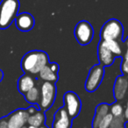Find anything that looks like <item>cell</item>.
Segmentation results:
<instances>
[{
  "label": "cell",
  "mask_w": 128,
  "mask_h": 128,
  "mask_svg": "<svg viewBox=\"0 0 128 128\" xmlns=\"http://www.w3.org/2000/svg\"><path fill=\"white\" fill-rule=\"evenodd\" d=\"M109 112V105L107 104H98L96 109V113H95L94 120H93L92 126L93 128H98L100 121L108 114Z\"/></svg>",
  "instance_id": "5bb4252c"
},
{
  "label": "cell",
  "mask_w": 128,
  "mask_h": 128,
  "mask_svg": "<svg viewBox=\"0 0 128 128\" xmlns=\"http://www.w3.org/2000/svg\"><path fill=\"white\" fill-rule=\"evenodd\" d=\"M124 29L123 26L118 20H110L104 25L101 30L102 40H118L123 37Z\"/></svg>",
  "instance_id": "3957f363"
},
{
  "label": "cell",
  "mask_w": 128,
  "mask_h": 128,
  "mask_svg": "<svg viewBox=\"0 0 128 128\" xmlns=\"http://www.w3.org/2000/svg\"><path fill=\"white\" fill-rule=\"evenodd\" d=\"M71 118L68 116L66 110L62 108L57 110L54 115L52 128H71Z\"/></svg>",
  "instance_id": "8fae6325"
},
{
  "label": "cell",
  "mask_w": 128,
  "mask_h": 128,
  "mask_svg": "<svg viewBox=\"0 0 128 128\" xmlns=\"http://www.w3.org/2000/svg\"><path fill=\"white\" fill-rule=\"evenodd\" d=\"M110 114L113 116V118H119L124 115V109L123 106L118 103H115L110 107Z\"/></svg>",
  "instance_id": "d6986e66"
},
{
  "label": "cell",
  "mask_w": 128,
  "mask_h": 128,
  "mask_svg": "<svg viewBox=\"0 0 128 128\" xmlns=\"http://www.w3.org/2000/svg\"><path fill=\"white\" fill-rule=\"evenodd\" d=\"M27 112L29 113V115H31V114H34V113H35L36 112H37V108H36L35 106H30L28 109H27Z\"/></svg>",
  "instance_id": "484cf974"
},
{
  "label": "cell",
  "mask_w": 128,
  "mask_h": 128,
  "mask_svg": "<svg viewBox=\"0 0 128 128\" xmlns=\"http://www.w3.org/2000/svg\"><path fill=\"white\" fill-rule=\"evenodd\" d=\"M109 128H124V118L122 117L113 118L112 124Z\"/></svg>",
  "instance_id": "44dd1931"
},
{
  "label": "cell",
  "mask_w": 128,
  "mask_h": 128,
  "mask_svg": "<svg viewBox=\"0 0 128 128\" xmlns=\"http://www.w3.org/2000/svg\"><path fill=\"white\" fill-rule=\"evenodd\" d=\"M29 113L26 110L18 109L10 114L7 118L8 128H22L27 123Z\"/></svg>",
  "instance_id": "ba28073f"
},
{
  "label": "cell",
  "mask_w": 128,
  "mask_h": 128,
  "mask_svg": "<svg viewBox=\"0 0 128 128\" xmlns=\"http://www.w3.org/2000/svg\"><path fill=\"white\" fill-rule=\"evenodd\" d=\"M128 91V79L126 76H118L115 81L113 87V94L117 100H122L124 98Z\"/></svg>",
  "instance_id": "7c38bea8"
},
{
  "label": "cell",
  "mask_w": 128,
  "mask_h": 128,
  "mask_svg": "<svg viewBox=\"0 0 128 128\" xmlns=\"http://www.w3.org/2000/svg\"><path fill=\"white\" fill-rule=\"evenodd\" d=\"M40 107L41 110H46L52 106L54 102L56 88L53 82H44L40 87Z\"/></svg>",
  "instance_id": "277c9868"
},
{
  "label": "cell",
  "mask_w": 128,
  "mask_h": 128,
  "mask_svg": "<svg viewBox=\"0 0 128 128\" xmlns=\"http://www.w3.org/2000/svg\"><path fill=\"white\" fill-rule=\"evenodd\" d=\"M64 109L71 118H76L81 110V101L78 96L73 91H68L63 96Z\"/></svg>",
  "instance_id": "52a82bcc"
},
{
  "label": "cell",
  "mask_w": 128,
  "mask_h": 128,
  "mask_svg": "<svg viewBox=\"0 0 128 128\" xmlns=\"http://www.w3.org/2000/svg\"><path fill=\"white\" fill-rule=\"evenodd\" d=\"M121 70H122L123 74L128 76V58H126V57L123 58V62L121 64Z\"/></svg>",
  "instance_id": "7402d4cb"
},
{
  "label": "cell",
  "mask_w": 128,
  "mask_h": 128,
  "mask_svg": "<svg viewBox=\"0 0 128 128\" xmlns=\"http://www.w3.org/2000/svg\"><path fill=\"white\" fill-rule=\"evenodd\" d=\"M45 119H46L45 114L42 112L37 110L35 113L29 115L28 119H27V124L31 126L39 128L43 126V124L45 123Z\"/></svg>",
  "instance_id": "9a60e30c"
},
{
  "label": "cell",
  "mask_w": 128,
  "mask_h": 128,
  "mask_svg": "<svg viewBox=\"0 0 128 128\" xmlns=\"http://www.w3.org/2000/svg\"><path fill=\"white\" fill-rule=\"evenodd\" d=\"M112 120H113V116L110 113H108L101 121H100L98 128H109L110 124H112Z\"/></svg>",
  "instance_id": "ffe728a7"
},
{
  "label": "cell",
  "mask_w": 128,
  "mask_h": 128,
  "mask_svg": "<svg viewBox=\"0 0 128 128\" xmlns=\"http://www.w3.org/2000/svg\"><path fill=\"white\" fill-rule=\"evenodd\" d=\"M15 25L20 31L28 32L34 26V18L30 13L22 12L17 15L15 18Z\"/></svg>",
  "instance_id": "30bf717a"
},
{
  "label": "cell",
  "mask_w": 128,
  "mask_h": 128,
  "mask_svg": "<svg viewBox=\"0 0 128 128\" xmlns=\"http://www.w3.org/2000/svg\"><path fill=\"white\" fill-rule=\"evenodd\" d=\"M39 128H48L46 126H40V127H39Z\"/></svg>",
  "instance_id": "4dcf8cb0"
},
{
  "label": "cell",
  "mask_w": 128,
  "mask_h": 128,
  "mask_svg": "<svg viewBox=\"0 0 128 128\" xmlns=\"http://www.w3.org/2000/svg\"><path fill=\"white\" fill-rule=\"evenodd\" d=\"M20 9L18 0H2L0 3V29H7L15 20Z\"/></svg>",
  "instance_id": "7a4b0ae2"
},
{
  "label": "cell",
  "mask_w": 128,
  "mask_h": 128,
  "mask_svg": "<svg viewBox=\"0 0 128 128\" xmlns=\"http://www.w3.org/2000/svg\"><path fill=\"white\" fill-rule=\"evenodd\" d=\"M34 87H35V82L32 76L25 74L20 77L18 81V90L21 94L25 95Z\"/></svg>",
  "instance_id": "4fadbf2b"
},
{
  "label": "cell",
  "mask_w": 128,
  "mask_h": 128,
  "mask_svg": "<svg viewBox=\"0 0 128 128\" xmlns=\"http://www.w3.org/2000/svg\"><path fill=\"white\" fill-rule=\"evenodd\" d=\"M22 128H27L26 126H24V127H22Z\"/></svg>",
  "instance_id": "1f68e13d"
},
{
  "label": "cell",
  "mask_w": 128,
  "mask_h": 128,
  "mask_svg": "<svg viewBox=\"0 0 128 128\" xmlns=\"http://www.w3.org/2000/svg\"><path fill=\"white\" fill-rule=\"evenodd\" d=\"M39 75H40V79H42L45 82H55V81H57V79H58V75H57V73L54 72L53 70L50 68L49 64L46 65V66L40 71Z\"/></svg>",
  "instance_id": "2e32d148"
},
{
  "label": "cell",
  "mask_w": 128,
  "mask_h": 128,
  "mask_svg": "<svg viewBox=\"0 0 128 128\" xmlns=\"http://www.w3.org/2000/svg\"><path fill=\"white\" fill-rule=\"evenodd\" d=\"M104 67L102 65H96L92 67L85 82V90L89 92H93L102 82L104 78Z\"/></svg>",
  "instance_id": "8992f818"
},
{
  "label": "cell",
  "mask_w": 128,
  "mask_h": 128,
  "mask_svg": "<svg viewBox=\"0 0 128 128\" xmlns=\"http://www.w3.org/2000/svg\"><path fill=\"white\" fill-rule=\"evenodd\" d=\"M0 128H8L7 119L3 118L0 120Z\"/></svg>",
  "instance_id": "cb8c5ba5"
},
{
  "label": "cell",
  "mask_w": 128,
  "mask_h": 128,
  "mask_svg": "<svg viewBox=\"0 0 128 128\" xmlns=\"http://www.w3.org/2000/svg\"><path fill=\"white\" fill-rule=\"evenodd\" d=\"M49 67L50 68H51L52 70H53L54 72H55V73H57L59 70V66H58V64H56L55 62H53V63H50L49 64Z\"/></svg>",
  "instance_id": "603a6c76"
},
{
  "label": "cell",
  "mask_w": 128,
  "mask_h": 128,
  "mask_svg": "<svg viewBox=\"0 0 128 128\" xmlns=\"http://www.w3.org/2000/svg\"><path fill=\"white\" fill-rule=\"evenodd\" d=\"M98 60L102 66H110L114 62L115 55L112 53L108 46H106L104 40H102L98 45Z\"/></svg>",
  "instance_id": "9c48e42d"
},
{
  "label": "cell",
  "mask_w": 128,
  "mask_h": 128,
  "mask_svg": "<svg viewBox=\"0 0 128 128\" xmlns=\"http://www.w3.org/2000/svg\"><path fill=\"white\" fill-rule=\"evenodd\" d=\"M3 77H4V73H3V71L1 70H0V82L2 81Z\"/></svg>",
  "instance_id": "4316f807"
},
{
  "label": "cell",
  "mask_w": 128,
  "mask_h": 128,
  "mask_svg": "<svg viewBox=\"0 0 128 128\" xmlns=\"http://www.w3.org/2000/svg\"><path fill=\"white\" fill-rule=\"evenodd\" d=\"M105 44L115 56H119L122 54V49L118 40H107L105 41Z\"/></svg>",
  "instance_id": "ac0fdd59"
},
{
  "label": "cell",
  "mask_w": 128,
  "mask_h": 128,
  "mask_svg": "<svg viewBox=\"0 0 128 128\" xmlns=\"http://www.w3.org/2000/svg\"><path fill=\"white\" fill-rule=\"evenodd\" d=\"M48 64V54L43 51L34 50L24 55L21 60V68L26 73L36 75Z\"/></svg>",
  "instance_id": "6da1fadb"
},
{
  "label": "cell",
  "mask_w": 128,
  "mask_h": 128,
  "mask_svg": "<svg viewBox=\"0 0 128 128\" xmlns=\"http://www.w3.org/2000/svg\"><path fill=\"white\" fill-rule=\"evenodd\" d=\"M93 35H94V30L88 21H85V20L80 21L76 26L75 36L79 44H90L93 39Z\"/></svg>",
  "instance_id": "5b68a950"
},
{
  "label": "cell",
  "mask_w": 128,
  "mask_h": 128,
  "mask_svg": "<svg viewBox=\"0 0 128 128\" xmlns=\"http://www.w3.org/2000/svg\"><path fill=\"white\" fill-rule=\"evenodd\" d=\"M126 48H128V37H127V39L126 40Z\"/></svg>",
  "instance_id": "f1b7e54d"
},
{
  "label": "cell",
  "mask_w": 128,
  "mask_h": 128,
  "mask_svg": "<svg viewBox=\"0 0 128 128\" xmlns=\"http://www.w3.org/2000/svg\"><path fill=\"white\" fill-rule=\"evenodd\" d=\"M40 91L36 87H34L32 89H31L30 90L27 91V92L25 94L26 100L30 104L38 103L40 100Z\"/></svg>",
  "instance_id": "e0dca14e"
},
{
  "label": "cell",
  "mask_w": 128,
  "mask_h": 128,
  "mask_svg": "<svg viewBox=\"0 0 128 128\" xmlns=\"http://www.w3.org/2000/svg\"><path fill=\"white\" fill-rule=\"evenodd\" d=\"M124 128H128V121L124 123Z\"/></svg>",
  "instance_id": "f546056e"
},
{
  "label": "cell",
  "mask_w": 128,
  "mask_h": 128,
  "mask_svg": "<svg viewBox=\"0 0 128 128\" xmlns=\"http://www.w3.org/2000/svg\"><path fill=\"white\" fill-rule=\"evenodd\" d=\"M124 57H126V58H128V48H126V54H124Z\"/></svg>",
  "instance_id": "83f0119b"
},
{
  "label": "cell",
  "mask_w": 128,
  "mask_h": 128,
  "mask_svg": "<svg viewBox=\"0 0 128 128\" xmlns=\"http://www.w3.org/2000/svg\"><path fill=\"white\" fill-rule=\"evenodd\" d=\"M124 120L128 121V100H127V102H126V108H124Z\"/></svg>",
  "instance_id": "d4e9b609"
}]
</instances>
